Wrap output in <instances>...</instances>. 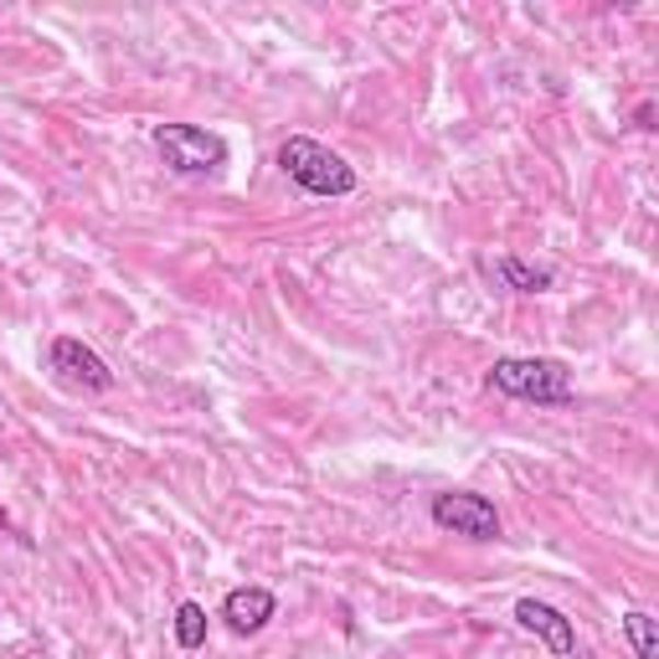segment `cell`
<instances>
[{"label":"cell","mask_w":659,"mask_h":659,"mask_svg":"<svg viewBox=\"0 0 659 659\" xmlns=\"http://www.w3.org/2000/svg\"><path fill=\"white\" fill-rule=\"evenodd\" d=\"M433 525L454 531V536H469V542H495L500 536V510L485 495L448 490V495H433Z\"/></svg>","instance_id":"4"},{"label":"cell","mask_w":659,"mask_h":659,"mask_svg":"<svg viewBox=\"0 0 659 659\" xmlns=\"http://www.w3.org/2000/svg\"><path fill=\"white\" fill-rule=\"evenodd\" d=\"M155 150L175 175H212L227 166V139L196 124H160L155 129Z\"/></svg>","instance_id":"3"},{"label":"cell","mask_w":659,"mask_h":659,"mask_svg":"<svg viewBox=\"0 0 659 659\" xmlns=\"http://www.w3.org/2000/svg\"><path fill=\"white\" fill-rule=\"evenodd\" d=\"M490 387L536 407H567L577 397L572 372L561 361H552V355H500L490 366Z\"/></svg>","instance_id":"1"},{"label":"cell","mask_w":659,"mask_h":659,"mask_svg":"<svg viewBox=\"0 0 659 659\" xmlns=\"http://www.w3.org/2000/svg\"><path fill=\"white\" fill-rule=\"evenodd\" d=\"M52 366L68 376V382L88 387V391H109V387H114V372H109V361H103L93 345H83V340H72V336H57V340H52Z\"/></svg>","instance_id":"5"},{"label":"cell","mask_w":659,"mask_h":659,"mask_svg":"<svg viewBox=\"0 0 659 659\" xmlns=\"http://www.w3.org/2000/svg\"><path fill=\"white\" fill-rule=\"evenodd\" d=\"M515 624L531 628V634H536V639H542L557 659H572V655H577V628H572V618H561L552 603L521 598V603H515Z\"/></svg>","instance_id":"6"},{"label":"cell","mask_w":659,"mask_h":659,"mask_svg":"<svg viewBox=\"0 0 659 659\" xmlns=\"http://www.w3.org/2000/svg\"><path fill=\"white\" fill-rule=\"evenodd\" d=\"M175 644H181L186 655L206 644V609L202 603H181V609H175Z\"/></svg>","instance_id":"9"},{"label":"cell","mask_w":659,"mask_h":659,"mask_svg":"<svg viewBox=\"0 0 659 659\" xmlns=\"http://www.w3.org/2000/svg\"><path fill=\"white\" fill-rule=\"evenodd\" d=\"M495 279L505 288H515V294H546L552 288V279L557 273L552 269H536V263H525V258H515V253H505V258H495Z\"/></svg>","instance_id":"8"},{"label":"cell","mask_w":659,"mask_h":659,"mask_svg":"<svg viewBox=\"0 0 659 659\" xmlns=\"http://www.w3.org/2000/svg\"><path fill=\"white\" fill-rule=\"evenodd\" d=\"M624 634H628V644H634V655H639V659H659V628H655L649 613H639V609L628 613Z\"/></svg>","instance_id":"10"},{"label":"cell","mask_w":659,"mask_h":659,"mask_svg":"<svg viewBox=\"0 0 659 659\" xmlns=\"http://www.w3.org/2000/svg\"><path fill=\"white\" fill-rule=\"evenodd\" d=\"M273 592L269 588H232L227 592V603H221V618L232 634H258V628H269L273 618Z\"/></svg>","instance_id":"7"},{"label":"cell","mask_w":659,"mask_h":659,"mask_svg":"<svg viewBox=\"0 0 659 659\" xmlns=\"http://www.w3.org/2000/svg\"><path fill=\"white\" fill-rule=\"evenodd\" d=\"M279 170L309 196H351L355 191V170L336 150H325L320 139H305V135L279 145Z\"/></svg>","instance_id":"2"}]
</instances>
